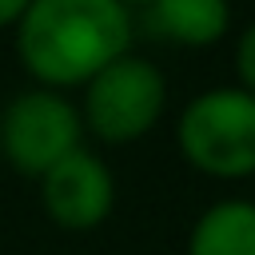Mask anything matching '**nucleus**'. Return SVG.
Returning a JSON list of instances; mask_svg holds the SVG:
<instances>
[{"label":"nucleus","mask_w":255,"mask_h":255,"mask_svg":"<svg viewBox=\"0 0 255 255\" xmlns=\"http://www.w3.org/2000/svg\"><path fill=\"white\" fill-rule=\"evenodd\" d=\"M40 207L52 227L88 235L108 223L116 211V175L112 167L84 143L72 155H64L56 167H48L40 179Z\"/></svg>","instance_id":"39448f33"},{"label":"nucleus","mask_w":255,"mask_h":255,"mask_svg":"<svg viewBox=\"0 0 255 255\" xmlns=\"http://www.w3.org/2000/svg\"><path fill=\"white\" fill-rule=\"evenodd\" d=\"M151 28L179 48H215L231 32V0H151Z\"/></svg>","instance_id":"0eeeda50"},{"label":"nucleus","mask_w":255,"mask_h":255,"mask_svg":"<svg viewBox=\"0 0 255 255\" xmlns=\"http://www.w3.org/2000/svg\"><path fill=\"white\" fill-rule=\"evenodd\" d=\"M179 159L219 183H243L255 175V96L235 84L195 92L175 120Z\"/></svg>","instance_id":"f03ea898"},{"label":"nucleus","mask_w":255,"mask_h":255,"mask_svg":"<svg viewBox=\"0 0 255 255\" xmlns=\"http://www.w3.org/2000/svg\"><path fill=\"white\" fill-rule=\"evenodd\" d=\"M231 64H235V88H243L247 96H255V20L243 24V32L235 36L231 48Z\"/></svg>","instance_id":"6e6552de"},{"label":"nucleus","mask_w":255,"mask_h":255,"mask_svg":"<svg viewBox=\"0 0 255 255\" xmlns=\"http://www.w3.org/2000/svg\"><path fill=\"white\" fill-rule=\"evenodd\" d=\"M187 255H255V199L223 195L207 203L187 231Z\"/></svg>","instance_id":"423d86ee"},{"label":"nucleus","mask_w":255,"mask_h":255,"mask_svg":"<svg viewBox=\"0 0 255 255\" xmlns=\"http://www.w3.org/2000/svg\"><path fill=\"white\" fill-rule=\"evenodd\" d=\"M76 147H84V120L64 92L32 84L0 108V155L16 175L40 179Z\"/></svg>","instance_id":"20e7f679"},{"label":"nucleus","mask_w":255,"mask_h":255,"mask_svg":"<svg viewBox=\"0 0 255 255\" xmlns=\"http://www.w3.org/2000/svg\"><path fill=\"white\" fill-rule=\"evenodd\" d=\"M32 0H0V28H16V20L24 16Z\"/></svg>","instance_id":"1a4fd4ad"},{"label":"nucleus","mask_w":255,"mask_h":255,"mask_svg":"<svg viewBox=\"0 0 255 255\" xmlns=\"http://www.w3.org/2000/svg\"><path fill=\"white\" fill-rule=\"evenodd\" d=\"M76 108L84 120V135L108 147H124V143L143 139L159 124L167 108V80L159 64L128 52L80 88Z\"/></svg>","instance_id":"7ed1b4c3"},{"label":"nucleus","mask_w":255,"mask_h":255,"mask_svg":"<svg viewBox=\"0 0 255 255\" xmlns=\"http://www.w3.org/2000/svg\"><path fill=\"white\" fill-rule=\"evenodd\" d=\"M120 4H124V8H128V12H131V8H147V4H151V0H120Z\"/></svg>","instance_id":"9d476101"},{"label":"nucleus","mask_w":255,"mask_h":255,"mask_svg":"<svg viewBox=\"0 0 255 255\" xmlns=\"http://www.w3.org/2000/svg\"><path fill=\"white\" fill-rule=\"evenodd\" d=\"M12 32L32 84L64 96L128 56L135 36L120 0H32Z\"/></svg>","instance_id":"f257e3e1"}]
</instances>
